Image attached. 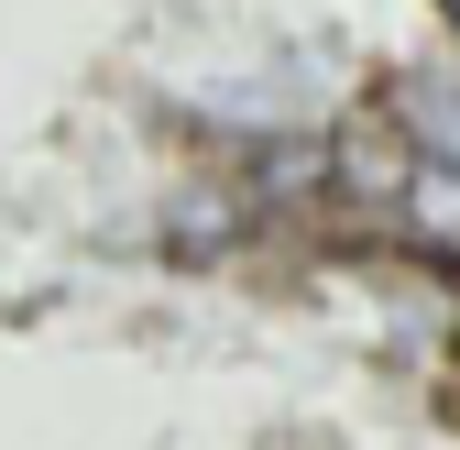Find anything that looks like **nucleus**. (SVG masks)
I'll use <instances>...</instances> for the list:
<instances>
[{
    "instance_id": "f257e3e1",
    "label": "nucleus",
    "mask_w": 460,
    "mask_h": 450,
    "mask_svg": "<svg viewBox=\"0 0 460 450\" xmlns=\"http://www.w3.org/2000/svg\"><path fill=\"white\" fill-rule=\"evenodd\" d=\"M318 165H329V187L351 198V220H406V198L428 176V143H417V122L394 99H362L351 122L318 143Z\"/></svg>"
},
{
    "instance_id": "f03ea898",
    "label": "nucleus",
    "mask_w": 460,
    "mask_h": 450,
    "mask_svg": "<svg viewBox=\"0 0 460 450\" xmlns=\"http://www.w3.org/2000/svg\"><path fill=\"white\" fill-rule=\"evenodd\" d=\"M438 274H460V165H438L428 154V176H417V198H406V220H394Z\"/></svg>"
},
{
    "instance_id": "7ed1b4c3",
    "label": "nucleus",
    "mask_w": 460,
    "mask_h": 450,
    "mask_svg": "<svg viewBox=\"0 0 460 450\" xmlns=\"http://www.w3.org/2000/svg\"><path fill=\"white\" fill-rule=\"evenodd\" d=\"M394 110H406V99H394ZM406 122H417V143H428L438 165H460V88H449V99H417Z\"/></svg>"
},
{
    "instance_id": "20e7f679",
    "label": "nucleus",
    "mask_w": 460,
    "mask_h": 450,
    "mask_svg": "<svg viewBox=\"0 0 460 450\" xmlns=\"http://www.w3.org/2000/svg\"><path fill=\"white\" fill-rule=\"evenodd\" d=\"M438 12H449V22H460V0H438Z\"/></svg>"
}]
</instances>
